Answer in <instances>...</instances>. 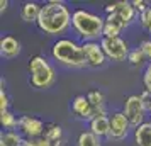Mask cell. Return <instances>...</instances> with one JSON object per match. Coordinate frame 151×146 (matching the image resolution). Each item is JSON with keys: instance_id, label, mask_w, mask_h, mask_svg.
Instances as JSON below:
<instances>
[{"instance_id": "cell-1", "label": "cell", "mask_w": 151, "mask_h": 146, "mask_svg": "<svg viewBox=\"0 0 151 146\" xmlns=\"http://www.w3.org/2000/svg\"><path fill=\"white\" fill-rule=\"evenodd\" d=\"M71 12L66 4L58 0H49L42 5L41 15L37 19V27L48 36H58L66 32L71 26Z\"/></svg>"}, {"instance_id": "cell-2", "label": "cell", "mask_w": 151, "mask_h": 146, "mask_svg": "<svg viewBox=\"0 0 151 146\" xmlns=\"http://www.w3.org/2000/svg\"><path fill=\"white\" fill-rule=\"evenodd\" d=\"M51 56H53L55 61H58L63 66H68V68H83V66H88L83 46L78 44L75 39H70V37L58 39L51 46Z\"/></svg>"}, {"instance_id": "cell-3", "label": "cell", "mask_w": 151, "mask_h": 146, "mask_svg": "<svg viewBox=\"0 0 151 146\" xmlns=\"http://www.w3.org/2000/svg\"><path fill=\"white\" fill-rule=\"evenodd\" d=\"M71 26L85 42L95 41L99 37H102L105 19H102L99 14L85 10V9H76V10H73V15H71Z\"/></svg>"}, {"instance_id": "cell-4", "label": "cell", "mask_w": 151, "mask_h": 146, "mask_svg": "<svg viewBox=\"0 0 151 146\" xmlns=\"http://www.w3.org/2000/svg\"><path fill=\"white\" fill-rule=\"evenodd\" d=\"M56 73L51 63L41 55H34L29 60V82L34 88L46 90L55 83Z\"/></svg>"}, {"instance_id": "cell-5", "label": "cell", "mask_w": 151, "mask_h": 146, "mask_svg": "<svg viewBox=\"0 0 151 146\" xmlns=\"http://www.w3.org/2000/svg\"><path fill=\"white\" fill-rule=\"evenodd\" d=\"M100 46L110 61H124V60H127L131 53L129 44L122 37H102Z\"/></svg>"}, {"instance_id": "cell-6", "label": "cell", "mask_w": 151, "mask_h": 146, "mask_svg": "<svg viewBox=\"0 0 151 146\" xmlns=\"http://www.w3.org/2000/svg\"><path fill=\"white\" fill-rule=\"evenodd\" d=\"M122 112L126 114V117L129 121L131 127H139V126L146 122L144 117H146V111L143 107V102H141V97L139 95H129V97L124 100V109Z\"/></svg>"}, {"instance_id": "cell-7", "label": "cell", "mask_w": 151, "mask_h": 146, "mask_svg": "<svg viewBox=\"0 0 151 146\" xmlns=\"http://www.w3.org/2000/svg\"><path fill=\"white\" fill-rule=\"evenodd\" d=\"M17 129L26 139H37V138H42L46 124L41 119L32 117V116H21Z\"/></svg>"}, {"instance_id": "cell-8", "label": "cell", "mask_w": 151, "mask_h": 146, "mask_svg": "<svg viewBox=\"0 0 151 146\" xmlns=\"http://www.w3.org/2000/svg\"><path fill=\"white\" fill-rule=\"evenodd\" d=\"M105 12H107V15L116 14L117 17L122 21V24L126 26V27H129L137 17L136 9L132 7V2H127V0H121V2L109 4V5L105 7Z\"/></svg>"}, {"instance_id": "cell-9", "label": "cell", "mask_w": 151, "mask_h": 146, "mask_svg": "<svg viewBox=\"0 0 151 146\" xmlns=\"http://www.w3.org/2000/svg\"><path fill=\"white\" fill-rule=\"evenodd\" d=\"M129 129H131V124L126 114L122 111L121 112H114L110 116V134H109V139L112 141H122V139L127 138L129 134Z\"/></svg>"}, {"instance_id": "cell-10", "label": "cell", "mask_w": 151, "mask_h": 146, "mask_svg": "<svg viewBox=\"0 0 151 146\" xmlns=\"http://www.w3.org/2000/svg\"><path fill=\"white\" fill-rule=\"evenodd\" d=\"M82 46H83V51H85V56H87V63H88V66L100 68V66L105 65L107 56H105V53H104L100 42L87 41V42H82Z\"/></svg>"}, {"instance_id": "cell-11", "label": "cell", "mask_w": 151, "mask_h": 146, "mask_svg": "<svg viewBox=\"0 0 151 146\" xmlns=\"http://www.w3.org/2000/svg\"><path fill=\"white\" fill-rule=\"evenodd\" d=\"M71 112L75 114L78 119L82 121H92L95 119V114H93V109H92V104L88 102L87 95H76L71 102Z\"/></svg>"}, {"instance_id": "cell-12", "label": "cell", "mask_w": 151, "mask_h": 146, "mask_svg": "<svg viewBox=\"0 0 151 146\" xmlns=\"http://www.w3.org/2000/svg\"><path fill=\"white\" fill-rule=\"evenodd\" d=\"M21 53V42L12 36H4L0 39V55L7 60H12Z\"/></svg>"}, {"instance_id": "cell-13", "label": "cell", "mask_w": 151, "mask_h": 146, "mask_svg": "<svg viewBox=\"0 0 151 146\" xmlns=\"http://www.w3.org/2000/svg\"><path fill=\"white\" fill-rule=\"evenodd\" d=\"M42 138L46 139L48 143H51L53 146H63V145H65L63 127L60 124H55V122H49V124H46V129H44Z\"/></svg>"}, {"instance_id": "cell-14", "label": "cell", "mask_w": 151, "mask_h": 146, "mask_svg": "<svg viewBox=\"0 0 151 146\" xmlns=\"http://www.w3.org/2000/svg\"><path fill=\"white\" fill-rule=\"evenodd\" d=\"M97 138H109L110 134V117L107 116H99V117L90 121V129Z\"/></svg>"}, {"instance_id": "cell-15", "label": "cell", "mask_w": 151, "mask_h": 146, "mask_svg": "<svg viewBox=\"0 0 151 146\" xmlns=\"http://www.w3.org/2000/svg\"><path fill=\"white\" fill-rule=\"evenodd\" d=\"M87 99H88V102L92 104V109H93L95 117H99V116H107V111H105V97H104L102 92L90 90L87 93Z\"/></svg>"}, {"instance_id": "cell-16", "label": "cell", "mask_w": 151, "mask_h": 146, "mask_svg": "<svg viewBox=\"0 0 151 146\" xmlns=\"http://www.w3.org/2000/svg\"><path fill=\"white\" fill-rule=\"evenodd\" d=\"M42 5L37 2H26L21 7V17L24 22H37L39 15H41Z\"/></svg>"}, {"instance_id": "cell-17", "label": "cell", "mask_w": 151, "mask_h": 146, "mask_svg": "<svg viewBox=\"0 0 151 146\" xmlns=\"http://www.w3.org/2000/svg\"><path fill=\"white\" fill-rule=\"evenodd\" d=\"M134 146H151V122L146 121L134 129Z\"/></svg>"}, {"instance_id": "cell-18", "label": "cell", "mask_w": 151, "mask_h": 146, "mask_svg": "<svg viewBox=\"0 0 151 146\" xmlns=\"http://www.w3.org/2000/svg\"><path fill=\"white\" fill-rule=\"evenodd\" d=\"M24 136L19 131H2L0 146H24Z\"/></svg>"}, {"instance_id": "cell-19", "label": "cell", "mask_w": 151, "mask_h": 146, "mask_svg": "<svg viewBox=\"0 0 151 146\" xmlns=\"http://www.w3.org/2000/svg\"><path fill=\"white\" fill-rule=\"evenodd\" d=\"M76 146H102V143L92 131H83L76 139Z\"/></svg>"}, {"instance_id": "cell-20", "label": "cell", "mask_w": 151, "mask_h": 146, "mask_svg": "<svg viewBox=\"0 0 151 146\" xmlns=\"http://www.w3.org/2000/svg\"><path fill=\"white\" fill-rule=\"evenodd\" d=\"M0 122L5 127V131H15L19 127V119L15 117L10 111L0 112Z\"/></svg>"}, {"instance_id": "cell-21", "label": "cell", "mask_w": 151, "mask_h": 146, "mask_svg": "<svg viewBox=\"0 0 151 146\" xmlns=\"http://www.w3.org/2000/svg\"><path fill=\"white\" fill-rule=\"evenodd\" d=\"M127 61H129V65H132V66H141V65L146 61V56H144V53L141 51V48L131 49L129 56H127Z\"/></svg>"}, {"instance_id": "cell-22", "label": "cell", "mask_w": 151, "mask_h": 146, "mask_svg": "<svg viewBox=\"0 0 151 146\" xmlns=\"http://www.w3.org/2000/svg\"><path fill=\"white\" fill-rule=\"evenodd\" d=\"M122 27H119L117 24L114 22H107L105 21V26H104V32H102V37H119Z\"/></svg>"}, {"instance_id": "cell-23", "label": "cell", "mask_w": 151, "mask_h": 146, "mask_svg": "<svg viewBox=\"0 0 151 146\" xmlns=\"http://www.w3.org/2000/svg\"><path fill=\"white\" fill-rule=\"evenodd\" d=\"M9 111V95L5 90V80L2 78V90H0V112Z\"/></svg>"}, {"instance_id": "cell-24", "label": "cell", "mask_w": 151, "mask_h": 146, "mask_svg": "<svg viewBox=\"0 0 151 146\" xmlns=\"http://www.w3.org/2000/svg\"><path fill=\"white\" fill-rule=\"evenodd\" d=\"M139 22H141V27L143 29H148L150 31V27H151V7L139 15Z\"/></svg>"}, {"instance_id": "cell-25", "label": "cell", "mask_w": 151, "mask_h": 146, "mask_svg": "<svg viewBox=\"0 0 151 146\" xmlns=\"http://www.w3.org/2000/svg\"><path fill=\"white\" fill-rule=\"evenodd\" d=\"M141 102H143V107L146 112H151V92L150 90H143L141 92Z\"/></svg>"}, {"instance_id": "cell-26", "label": "cell", "mask_w": 151, "mask_h": 146, "mask_svg": "<svg viewBox=\"0 0 151 146\" xmlns=\"http://www.w3.org/2000/svg\"><path fill=\"white\" fill-rule=\"evenodd\" d=\"M143 83L146 87V90L151 92V61L146 65V68H144V73H143Z\"/></svg>"}, {"instance_id": "cell-27", "label": "cell", "mask_w": 151, "mask_h": 146, "mask_svg": "<svg viewBox=\"0 0 151 146\" xmlns=\"http://www.w3.org/2000/svg\"><path fill=\"white\" fill-rule=\"evenodd\" d=\"M24 146H53V145L48 143L44 138H37V139H26Z\"/></svg>"}, {"instance_id": "cell-28", "label": "cell", "mask_w": 151, "mask_h": 146, "mask_svg": "<svg viewBox=\"0 0 151 146\" xmlns=\"http://www.w3.org/2000/svg\"><path fill=\"white\" fill-rule=\"evenodd\" d=\"M132 7L136 9V12L139 15L143 14V12H146V10H148V4H146V2H144V0H132Z\"/></svg>"}, {"instance_id": "cell-29", "label": "cell", "mask_w": 151, "mask_h": 146, "mask_svg": "<svg viewBox=\"0 0 151 146\" xmlns=\"http://www.w3.org/2000/svg\"><path fill=\"white\" fill-rule=\"evenodd\" d=\"M139 48H141V51L144 53L146 60H151V39H144Z\"/></svg>"}, {"instance_id": "cell-30", "label": "cell", "mask_w": 151, "mask_h": 146, "mask_svg": "<svg viewBox=\"0 0 151 146\" xmlns=\"http://www.w3.org/2000/svg\"><path fill=\"white\" fill-rule=\"evenodd\" d=\"M9 7V2L7 0H0V12H5Z\"/></svg>"}, {"instance_id": "cell-31", "label": "cell", "mask_w": 151, "mask_h": 146, "mask_svg": "<svg viewBox=\"0 0 151 146\" xmlns=\"http://www.w3.org/2000/svg\"><path fill=\"white\" fill-rule=\"evenodd\" d=\"M150 34H151V27H150Z\"/></svg>"}]
</instances>
